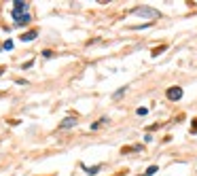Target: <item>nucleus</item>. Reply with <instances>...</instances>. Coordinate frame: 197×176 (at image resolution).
Segmentation results:
<instances>
[{
  "mask_svg": "<svg viewBox=\"0 0 197 176\" xmlns=\"http://www.w3.org/2000/svg\"><path fill=\"white\" fill-rule=\"evenodd\" d=\"M76 123H78V121H76L74 117H66L64 121H61V123H59V127H61V129H68V127H74V125H76Z\"/></svg>",
  "mask_w": 197,
  "mask_h": 176,
  "instance_id": "4",
  "label": "nucleus"
},
{
  "mask_svg": "<svg viewBox=\"0 0 197 176\" xmlns=\"http://www.w3.org/2000/svg\"><path fill=\"white\" fill-rule=\"evenodd\" d=\"M28 13V2H21V0H15V4H13V11L11 15L17 17V15H25Z\"/></svg>",
  "mask_w": 197,
  "mask_h": 176,
  "instance_id": "2",
  "label": "nucleus"
},
{
  "mask_svg": "<svg viewBox=\"0 0 197 176\" xmlns=\"http://www.w3.org/2000/svg\"><path fill=\"white\" fill-rule=\"evenodd\" d=\"M133 15H144V17H153V19H157L159 11H155V8H150V6H138V8H133Z\"/></svg>",
  "mask_w": 197,
  "mask_h": 176,
  "instance_id": "1",
  "label": "nucleus"
},
{
  "mask_svg": "<svg viewBox=\"0 0 197 176\" xmlns=\"http://www.w3.org/2000/svg\"><path fill=\"white\" fill-rule=\"evenodd\" d=\"M193 131H197V119H193Z\"/></svg>",
  "mask_w": 197,
  "mask_h": 176,
  "instance_id": "11",
  "label": "nucleus"
},
{
  "mask_svg": "<svg viewBox=\"0 0 197 176\" xmlns=\"http://www.w3.org/2000/svg\"><path fill=\"white\" fill-rule=\"evenodd\" d=\"M165 95H167V100L176 102V100H180V98H182V89H180V87H169V89L165 91Z\"/></svg>",
  "mask_w": 197,
  "mask_h": 176,
  "instance_id": "3",
  "label": "nucleus"
},
{
  "mask_svg": "<svg viewBox=\"0 0 197 176\" xmlns=\"http://www.w3.org/2000/svg\"><path fill=\"white\" fill-rule=\"evenodd\" d=\"M2 47H4V49H13V40H4Z\"/></svg>",
  "mask_w": 197,
  "mask_h": 176,
  "instance_id": "10",
  "label": "nucleus"
},
{
  "mask_svg": "<svg viewBox=\"0 0 197 176\" xmlns=\"http://www.w3.org/2000/svg\"><path fill=\"white\" fill-rule=\"evenodd\" d=\"M13 19H15L17 25H23V23H28L32 17H30V13H25V15H17V17H13Z\"/></svg>",
  "mask_w": 197,
  "mask_h": 176,
  "instance_id": "5",
  "label": "nucleus"
},
{
  "mask_svg": "<svg viewBox=\"0 0 197 176\" xmlns=\"http://www.w3.org/2000/svg\"><path fill=\"white\" fill-rule=\"evenodd\" d=\"M157 165H150V168H146V172H144V176H153V174H157Z\"/></svg>",
  "mask_w": 197,
  "mask_h": 176,
  "instance_id": "8",
  "label": "nucleus"
},
{
  "mask_svg": "<svg viewBox=\"0 0 197 176\" xmlns=\"http://www.w3.org/2000/svg\"><path fill=\"white\" fill-rule=\"evenodd\" d=\"M136 112H138V115L142 117V115H146V112H148V108H146V106H140V108H138Z\"/></svg>",
  "mask_w": 197,
  "mask_h": 176,
  "instance_id": "9",
  "label": "nucleus"
},
{
  "mask_svg": "<svg viewBox=\"0 0 197 176\" xmlns=\"http://www.w3.org/2000/svg\"><path fill=\"white\" fill-rule=\"evenodd\" d=\"M80 168H83V170H85V172H87L89 176H93V174H97V172L102 170V165H95V168H87V165L83 163V165H80Z\"/></svg>",
  "mask_w": 197,
  "mask_h": 176,
  "instance_id": "7",
  "label": "nucleus"
},
{
  "mask_svg": "<svg viewBox=\"0 0 197 176\" xmlns=\"http://www.w3.org/2000/svg\"><path fill=\"white\" fill-rule=\"evenodd\" d=\"M36 36H38V32H36V30H30V32L21 34V40H23V42H30V40H34Z\"/></svg>",
  "mask_w": 197,
  "mask_h": 176,
  "instance_id": "6",
  "label": "nucleus"
},
{
  "mask_svg": "<svg viewBox=\"0 0 197 176\" xmlns=\"http://www.w3.org/2000/svg\"><path fill=\"white\" fill-rule=\"evenodd\" d=\"M2 74H4V68H2V66H0V76H2Z\"/></svg>",
  "mask_w": 197,
  "mask_h": 176,
  "instance_id": "12",
  "label": "nucleus"
}]
</instances>
